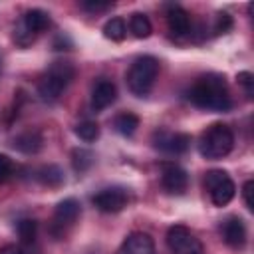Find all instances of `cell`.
I'll list each match as a JSON object with an SVG mask.
<instances>
[{
	"mask_svg": "<svg viewBox=\"0 0 254 254\" xmlns=\"http://www.w3.org/2000/svg\"><path fill=\"white\" fill-rule=\"evenodd\" d=\"M189 101L200 109L208 111H228L232 107V99L228 93V85L222 75L208 73L194 81V85L187 93Z\"/></svg>",
	"mask_w": 254,
	"mask_h": 254,
	"instance_id": "obj_1",
	"label": "cell"
},
{
	"mask_svg": "<svg viewBox=\"0 0 254 254\" xmlns=\"http://www.w3.org/2000/svg\"><path fill=\"white\" fill-rule=\"evenodd\" d=\"M75 77V67L69 62H54L46 75L38 83V95L46 103H54L65 91V87Z\"/></svg>",
	"mask_w": 254,
	"mask_h": 254,
	"instance_id": "obj_2",
	"label": "cell"
},
{
	"mask_svg": "<svg viewBox=\"0 0 254 254\" xmlns=\"http://www.w3.org/2000/svg\"><path fill=\"white\" fill-rule=\"evenodd\" d=\"M232 147H234V133L224 123L210 125L198 141V153L204 159H212V161L226 157L232 151Z\"/></svg>",
	"mask_w": 254,
	"mask_h": 254,
	"instance_id": "obj_3",
	"label": "cell"
},
{
	"mask_svg": "<svg viewBox=\"0 0 254 254\" xmlns=\"http://www.w3.org/2000/svg\"><path fill=\"white\" fill-rule=\"evenodd\" d=\"M159 75V62L157 58L153 56H141L137 58L129 71H127V87L133 95L137 97H143L147 95L153 85H155V79Z\"/></svg>",
	"mask_w": 254,
	"mask_h": 254,
	"instance_id": "obj_4",
	"label": "cell"
},
{
	"mask_svg": "<svg viewBox=\"0 0 254 254\" xmlns=\"http://www.w3.org/2000/svg\"><path fill=\"white\" fill-rule=\"evenodd\" d=\"M204 189L208 190V196L214 206H226L236 194L234 181L226 171L220 169H212L204 175Z\"/></svg>",
	"mask_w": 254,
	"mask_h": 254,
	"instance_id": "obj_5",
	"label": "cell"
},
{
	"mask_svg": "<svg viewBox=\"0 0 254 254\" xmlns=\"http://www.w3.org/2000/svg\"><path fill=\"white\" fill-rule=\"evenodd\" d=\"M167 246L171 254H204L200 240L183 224H175L167 230Z\"/></svg>",
	"mask_w": 254,
	"mask_h": 254,
	"instance_id": "obj_6",
	"label": "cell"
},
{
	"mask_svg": "<svg viewBox=\"0 0 254 254\" xmlns=\"http://www.w3.org/2000/svg\"><path fill=\"white\" fill-rule=\"evenodd\" d=\"M153 147L169 153V155H183L190 147V135L187 133H173L169 129H157L153 133Z\"/></svg>",
	"mask_w": 254,
	"mask_h": 254,
	"instance_id": "obj_7",
	"label": "cell"
},
{
	"mask_svg": "<svg viewBox=\"0 0 254 254\" xmlns=\"http://www.w3.org/2000/svg\"><path fill=\"white\" fill-rule=\"evenodd\" d=\"M161 185L169 194H183L189 187V175L183 167L175 163L161 165Z\"/></svg>",
	"mask_w": 254,
	"mask_h": 254,
	"instance_id": "obj_8",
	"label": "cell"
},
{
	"mask_svg": "<svg viewBox=\"0 0 254 254\" xmlns=\"http://www.w3.org/2000/svg\"><path fill=\"white\" fill-rule=\"evenodd\" d=\"M93 204L97 210L101 212H119L125 208L129 196H127V190L125 189H119V187H111V189H103L99 190L97 194H93Z\"/></svg>",
	"mask_w": 254,
	"mask_h": 254,
	"instance_id": "obj_9",
	"label": "cell"
},
{
	"mask_svg": "<svg viewBox=\"0 0 254 254\" xmlns=\"http://www.w3.org/2000/svg\"><path fill=\"white\" fill-rule=\"evenodd\" d=\"M79 216V202L75 198H64L58 202L54 210V220H52V232L62 234L67 226H71Z\"/></svg>",
	"mask_w": 254,
	"mask_h": 254,
	"instance_id": "obj_10",
	"label": "cell"
},
{
	"mask_svg": "<svg viewBox=\"0 0 254 254\" xmlns=\"http://www.w3.org/2000/svg\"><path fill=\"white\" fill-rule=\"evenodd\" d=\"M220 234L230 248H244L246 244V224L240 216H228L220 224Z\"/></svg>",
	"mask_w": 254,
	"mask_h": 254,
	"instance_id": "obj_11",
	"label": "cell"
},
{
	"mask_svg": "<svg viewBox=\"0 0 254 254\" xmlns=\"http://www.w3.org/2000/svg\"><path fill=\"white\" fill-rule=\"evenodd\" d=\"M117 99V87L111 79H99L91 89V107L95 111H103Z\"/></svg>",
	"mask_w": 254,
	"mask_h": 254,
	"instance_id": "obj_12",
	"label": "cell"
},
{
	"mask_svg": "<svg viewBox=\"0 0 254 254\" xmlns=\"http://www.w3.org/2000/svg\"><path fill=\"white\" fill-rule=\"evenodd\" d=\"M117 252L119 254H155V242L147 232H131L123 240Z\"/></svg>",
	"mask_w": 254,
	"mask_h": 254,
	"instance_id": "obj_13",
	"label": "cell"
},
{
	"mask_svg": "<svg viewBox=\"0 0 254 254\" xmlns=\"http://www.w3.org/2000/svg\"><path fill=\"white\" fill-rule=\"evenodd\" d=\"M165 18H167L169 30L175 36H185V34L190 32V16H189V12L183 6L169 4L167 6V12H165Z\"/></svg>",
	"mask_w": 254,
	"mask_h": 254,
	"instance_id": "obj_14",
	"label": "cell"
},
{
	"mask_svg": "<svg viewBox=\"0 0 254 254\" xmlns=\"http://www.w3.org/2000/svg\"><path fill=\"white\" fill-rule=\"evenodd\" d=\"M20 24L36 38L40 32H44V30L50 26V14L44 12V10H40V8H32V10H28V12L20 18Z\"/></svg>",
	"mask_w": 254,
	"mask_h": 254,
	"instance_id": "obj_15",
	"label": "cell"
},
{
	"mask_svg": "<svg viewBox=\"0 0 254 254\" xmlns=\"http://www.w3.org/2000/svg\"><path fill=\"white\" fill-rule=\"evenodd\" d=\"M14 149H18L20 153H26V155H34L42 149L44 145V139L42 135L36 131V129H30V131H24L20 133L18 137H14Z\"/></svg>",
	"mask_w": 254,
	"mask_h": 254,
	"instance_id": "obj_16",
	"label": "cell"
},
{
	"mask_svg": "<svg viewBox=\"0 0 254 254\" xmlns=\"http://www.w3.org/2000/svg\"><path fill=\"white\" fill-rule=\"evenodd\" d=\"M129 30H131V34H133L135 38L145 40V38L151 36L153 26H151V20H149L145 14L135 12V14H131V18H129Z\"/></svg>",
	"mask_w": 254,
	"mask_h": 254,
	"instance_id": "obj_17",
	"label": "cell"
},
{
	"mask_svg": "<svg viewBox=\"0 0 254 254\" xmlns=\"http://www.w3.org/2000/svg\"><path fill=\"white\" fill-rule=\"evenodd\" d=\"M113 127L117 129V133H121L123 137H131L137 127H139V117L131 111H125V113H119L115 119H113Z\"/></svg>",
	"mask_w": 254,
	"mask_h": 254,
	"instance_id": "obj_18",
	"label": "cell"
},
{
	"mask_svg": "<svg viewBox=\"0 0 254 254\" xmlns=\"http://www.w3.org/2000/svg\"><path fill=\"white\" fill-rule=\"evenodd\" d=\"M36 179L46 187H60L64 183V173L58 165H44L36 173Z\"/></svg>",
	"mask_w": 254,
	"mask_h": 254,
	"instance_id": "obj_19",
	"label": "cell"
},
{
	"mask_svg": "<svg viewBox=\"0 0 254 254\" xmlns=\"http://www.w3.org/2000/svg\"><path fill=\"white\" fill-rule=\"evenodd\" d=\"M103 36H105L107 40H111V42H121V40H125V36H127V26H125V22H123L121 18H111V20H107L105 26H103Z\"/></svg>",
	"mask_w": 254,
	"mask_h": 254,
	"instance_id": "obj_20",
	"label": "cell"
},
{
	"mask_svg": "<svg viewBox=\"0 0 254 254\" xmlns=\"http://www.w3.org/2000/svg\"><path fill=\"white\" fill-rule=\"evenodd\" d=\"M71 165L77 173H85L93 165V153L87 149H81V147L73 149L71 151Z\"/></svg>",
	"mask_w": 254,
	"mask_h": 254,
	"instance_id": "obj_21",
	"label": "cell"
},
{
	"mask_svg": "<svg viewBox=\"0 0 254 254\" xmlns=\"http://www.w3.org/2000/svg\"><path fill=\"white\" fill-rule=\"evenodd\" d=\"M75 135L85 141V143H91L99 137V125L95 121H81L75 125Z\"/></svg>",
	"mask_w": 254,
	"mask_h": 254,
	"instance_id": "obj_22",
	"label": "cell"
},
{
	"mask_svg": "<svg viewBox=\"0 0 254 254\" xmlns=\"http://www.w3.org/2000/svg\"><path fill=\"white\" fill-rule=\"evenodd\" d=\"M16 230H18V236L22 238V242H28V244H30V242H34V238H36L38 224H36V220L24 218V220H20V222H18Z\"/></svg>",
	"mask_w": 254,
	"mask_h": 254,
	"instance_id": "obj_23",
	"label": "cell"
},
{
	"mask_svg": "<svg viewBox=\"0 0 254 254\" xmlns=\"http://www.w3.org/2000/svg\"><path fill=\"white\" fill-rule=\"evenodd\" d=\"M236 79H238V83L242 85L246 97L252 99V95H254V75H252L250 71H240V73L236 75Z\"/></svg>",
	"mask_w": 254,
	"mask_h": 254,
	"instance_id": "obj_24",
	"label": "cell"
},
{
	"mask_svg": "<svg viewBox=\"0 0 254 254\" xmlns=\"http://www.w3.org/2000/svg\"><path fill=\"white\" fill-rule=\"evenodd\" d=\"M230 28H232V18H230V14L218 12V14H216V22H214V32H216V34H226Z\"/></svg>",
	"mask_w": 254,
	"mask_h": 254,
	"instance_id": "obj_25",
	"label": "cell"
},
{
	"mask_svg": "<svg viewBox=\"0 0 254 254\" xmlns=\"http://www.w3.org/2000/svg\"><path fill=\"white\" fill-rule=\"evenodd\" d=\"M12 171H14L12 161H10L6 155H2V153H0V185H2V183H6V181L12 177Z\"/></svg>",
	"mask_w": 254,
	"mask_h": 254,
	"instance_id": "obj_26",
	"label": "cell"
},
{
	"mask_svg": "<svg viewBox=\"0 0 254 254\" xmlns=\"http://www.w3.org/2000/svg\"><path fill=\"white\" fill-rule=\"evenodd\" d=\"M113 4L111 2H99V0H87V2H81V8L87 10V12H103V10H109Z\"/></svg>",
	"mask_w": 254,
	"mask_h": 254,
	"instance_id": "obj_27",
	"label": "cell"
},
{
	"mask_svg": "<svg viewBox=\"0 0 254 254\" xmlns=\"http://www.w3.org/2000/svg\"><path fill=\"white\" fill-rule=\"evenodd\" d=\"M252 190H254V181H246L244 187H242V196H244V202H246V208H248V210L254 208V202H252Z\"/></svg>",
	"mask_w": 254,
	"mask_h": 254,
	"instance_id": "obj_28",
	"label": "cell"
},
{
	"mask_svg": "<svg viewBox=\"0 0 254 254\" xmlns=\"http://www.w3.org/2000/svg\"><path fill=\"white\" fill-rule=\"evenodd\" d=\"M0 254H24L22 248H18L16 244H6L0 248Z\"/></svg>",
	"mask_w": 254,
	"mask_h": 254,
	"instance_id": "obj_29",
	"label": "cell"
}]
</instances>
